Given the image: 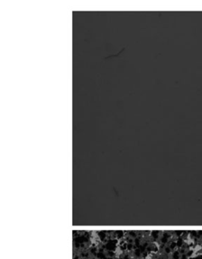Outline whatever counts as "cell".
<instances>
[{
  "label": "cell",
  "mask_w": 202,
  "mask_h": 259,
  "mask_svg": "<svg viewBox=\"0 0 202 259\" xmlns=\"http://www.w3.org/2000/svg\"><path fill=\"white\" fill-rule=\"evenodd\" d=\"M134 254H135V257H141V254H142V253H141V251H140L139 248H137V249L135 250V252H134Z\"/></svg>",
  "instance_id": "cell-1"
},
{
  "label": "cell",
  "mask_w": 202,
  "mask_h": 259,
  "mask_svg": "<svg viewBox=\"0 0 202 259\" xmlns=\"http://www.w3.org/2000/svg\"><path fill=\"white\" fill-rule=\"evenodd\" d=\"M152 236H153V239H156L158 237H159V232L158 231H153L151 232Z\"/></svg>",
  "instance_id": "cell-2"
},
{
  "label": "cell",
  "mask_w": 202,
  "mask_h": 259,
  "mask_svg": "<svg viewBox=\"0 0 202 259\" xmlns=\"http://www.w3.org/2000/svg\"><path fill=\"white\" fill-rule=\"evenodd\" d=\"M164 251H165L166 254H169L170 253H172V249L169 246H165V248H164Z\"/></svg>",
  "instance_id": "cell-3"
},
{
  "label": "cell",
  "mask_w": 202,
  "mask_h": 259,
  "mask_svg": "<svg viewBox=\"0 0 202 259\" xmlns=\"http://www.w3.org/2000/svg\"><path fill=\"white\" fill-rule=\"evenodd\" d=\"M117 233V238L118 239H122V238L123 237V236H124V232L123 231H118L116 232Z\"/></svg>",
  "instance_id": "cell-4"
},
{
  "label": "cell",
  "mask_w": 202,
  "mask_h": 259,
  "mask_svg": "<svg viewBox=\"0 0 202 259\" xmlns=\"http://www.w3.org/2000/svg\"><path fill=\"white\" fill-rule=\"evenodd\" d=\"M99 236H100V240L103 241V239L106 237V234H105L104 232H100V233H99Z\"/></svg>",
  "instance_id": "cell-5"
},
{
  "label": "cell",
  "mask_w": 202,
  "mask_h": 259,
  "mask_svg": "<svg viewBox=\"0 0 202 259\" xmlns=\"http://www.w3.org/2000/svg\"><path fill=\"white\" fill-rule=\"evenodd\" d=\"M129 236H130L131 238H132V237L136 238L137 237L136 232L130 231V232H129Z\"/></svg>",
  "instance_id": "cell-6"
},
{
  "label": "cell",
  "mask_w": 202,
  "mask_h": 259,
  "mask_svg": "<svg viewBox=\"0 0 202 259\" xmlns=\"http://www.w3.org/2000/svg\"><path fill=\"white\" fill-rule=\"evenodd\" d=\"M133 244L132 243H128L127 244V250H129V251H132V249H133Z\"/></svg>",
  "instance_id": "cell-7"
},
{
  "label": "cell",
  "mask_w": 202,
  "mask_h": 259,
  "mask_svg": "<svg viewBox=\"0 0 202 259\" xmlns=\"http://www.w3.org/2000/svg\"><path fill=\"white\" fill-rule=\"evenodd\" d=\"M97 257H100V258H106V257H105L104 254H103L102 252L99 253V254H97Z\"/></svg>",
  "instance_id": "cell-8"
},
{
  "label": "cell",
  "mask_w": 202,
  "mask_h": 259,
  "mask_svg": "<svg viewBox=\"0 0 202 259\" xmlns=\"http://www.w3.org/2000/svg\"><path fill=\"white\" fill-rule=\"evenodd\" d=\"M108 254H109V256H113L114 253L112 252V251H109V252H108Z\"/></svg>",
  "instance_id": "cell-9"
},
{
  "label": "cell",
  "mask_w": 202,
  "mask_h": 259,
  "mask_svg": "<svg viewBox=\"0 0 202 259\" xmlns=\"http://www.w3.org/2000/svg\"><path fill=\"white\" fill-rule=\"evenodd\" d=\"M123 259H131V258H130V257H129V256L126 255V256H125L124 258H123Z\"/></svg>",
  "instance_id": "cell-10"
},
{
  "label": "cell",
  "mask_w": 202,
  "mask_h": 259,
  "mask_svg": "<svg viewBox=\"0 0 202 259\" xmlns=\"http://www.w3.org/2000/svg\"><path fill=\"white\" fill-rule=\"evenodd\" d=\"M95 251H96V248H92V249H91V252L95 253Z\"/></svg>",
  "instance_id": "cell-11"
},
{
  "label": "cell",
  "mask_w": 202,
  "mask_h": 259,
  "mask_svg": "<svg viewBox=\"0 0 202 259\" xmlns=\"http://www.w3.org/2000/svg\"><path fill=\"white\" fill-rule=\"evenodd\" d=\"M74 259H78V257H77V256H76V257H74Z\"/></svg>",
  "instance_id": "cell-12"
},
{
  "label": "cell",
  "mask_w": 202,
  "mask_h": 259,
  "mask_svg": "<svg viewBox=\"0 0 202 259\" xmlns=\"http://www.w3.org/2000/svg\"><path fill=\"white\" fill-rule=\"evenodd\" d=\"M201 239H202V234H201Z\"/></svg>",
  "instance_id": "cell-13"
}]
</instances>
